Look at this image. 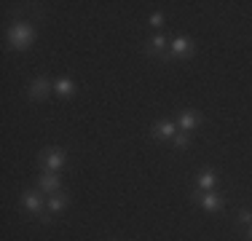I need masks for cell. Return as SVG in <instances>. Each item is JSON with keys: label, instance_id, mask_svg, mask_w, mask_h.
Returning <instances> with one entry per match:
<instances>
[{"label": "cell", "instance_id": "obj_1", "mask_svg": "<svg viewBox=\"0 0 252 241\" xmlns=\"http://www.w3.org/2000/svg\"><path fill=\"white\" fill-rule=\"evenodd\" d=\"M32 37H35V32H32L30 24H14L8 30V40L14 48H27L32 43Z\"/></svg>", "mask_w": 252, "mask_h": 241}, {"label": "cell", "instance_id": "obj_2", "mask_svg": "<svg viewBox=\"0 0 252 241\" xmlns=\"http://www.w3.org/2000/svg\"><path fill=\"white\" fill-rule=\"evenodd\" d=\"M40 161L48 171H59L64 166V150H43Z\"/></svg>", "mask_w": 252, "mask_h": 241}, {"label": "cell", "instance_id": "obj_3", "mask_svg": "<svg viewBox=\"0 0 252 241\" xmlns=\"http://www.w3.org/2000/svg\"><path fill=\"white\" fill-rule=\"evenodd\" d=\"M38 185H40V190H46V193H54V190H59V177H57V171H46V174H40L38 177Z\"/></svg>", "mask_w": 252, "mask_h": 241}, {"label": "cell", "instance_id": "obj_4", "mask_svg": "<svg viewBox=\"0 0 252 241\" xmlns=\"http://www.w3.org/2000/svg\"><path fill=\"white\" fill-rule=\"evenodd\" d=\"M51 91V83H48L46 78H38V80H32V86H30V96L32 99H43V96Z\"/></svg>", "mask_w": 252, "mask_h": 241}, {"label": "cell", "instance_id": "obj_5", "mask_svg": "<svg viewBox=\"0 0 252 241\" xmlns=\"http://www.w3.org/2000/svg\"><path fill=\"white\" fill-rule=\"evenodd\" d=\"M172 54H174V56H191L193 54L191 40H188V37H177V40L172 43Z\"/></svg>", "mask_w": 252, "mask_h": 241}, {"label": "cell", "instance_id": "obj_6", "mask_svg": "<svg viewBox=\"0 0 252 241\" xmlns=\"http://www.w3.org/2000/svg\"><path fill=\"white\" fill-rule=\"evenodd\" d=\"M153 137H155V139H169V137H174V123H172V121H161V123H155Z\"/></svg>", "mask_w": 252, "mask_h": 241}, {"label": "cell", "instance_id": "obj_7", "mask_svg": "<svg viewBox=\"0 0 252 241\" xmlns=\"http://www.w3.org/2000/svg\"><path fill=\"white\" fill-rule=\"evenodd\" d=\"M21 204H24V209L27 212H40V206H43V201L40 198H38V193H24V196H21Z\"/></svg>", "mask_w": 252, "mask_h": 241}, {"label": "cell", "instance_id": "obj_8", "mask_svg": "<svg viewBox=\"0 0 252 241\" xmlns=\"http://www.w3.org/2000/svg\"><path fill=\"white\" fill-rule=\"evenodd\" d=\"M164 48H166V37H164V35H155L153 43H150V48H148V54H155V56H164V59H166L169 54H166Z\"/></svg>", "mask_w": 252, "mask_h": 241}, {"label": "cell", "instance_id": "obj_9", "mask_svg": "<svg viewBox=\"0 0 252 241\" xmlns=\"http://www.w3.org/2000/svg\"><path fill=\"white\" fill-rule=\"evenodd\" d=\"M198 121H201V118H198V115H196V112H193V110H185V112H182V115H180V126L185 129V131H191V129H196V126H198Z\"/></svg>", "mask_w": 252, "mask_h": 241}, {"label": "cell", "instance_id": "obj_10", "mask_svg": "<svg viewBox=\"0 0 252 241\" xmlns=\"http://www.w3.org/2000/svg\"><path fill=\"white\" fill-rule=\"evenodd\" d=\"M201 206L209 209V212H214V209L223 206V201H220V196H214V193H204V196H201Z\"/></svg>", "mask_w": 252, "mask_h": 241}, {"label": "cell", "instance_id": "obj_11", "mask_svg": "<svg viewBox=\"0 0 252 241\" xmlns=\"http://www.w3.org/2000/svg\"><path fill=\"white\" fill-rule=\"evenodd\" d=\"M73 89H75L73 80H67V78H59L57 83H54V91H57L59 96H70V94H73Z\"/></svg>", "mask_w": 252, "mask_h": 241}, {"label": "cell", "instance_id": "obj_12", "mask_svg": "<svg viewBox=\"0 0 252 241\" xmlns=\"http://www.w3.org/2000/svg\"><path fill=\"white\" fill-rule=\"evenodd\" d=\"M64 206H67V196H62V193H59V196H54L51 201H48V209H51V212H62Z\"/></svg>", "mask_w": 252, "mask_h": 241}, {"label": "cell", "instance_id": "obj_13", "mask_svg": "<svg viewBox=\"0 0 252 241\" xmlns=\"http://www.w3.org/2000/svg\"><path fill=\"white\" fill-rule=\"evenodd\" d=\"M214 171H201V177H198V182H201V187H212L214 185Z\"/></svg>", "mask_w": 252, "mask_h": 241}, {"label": "cell", "instance_id": "obj_14", "mask_svg": "<svg viewBox=\"0 0 252 241\" xmlns=\"http://www.w3.org/2000/svg\"><path fill=\"white\" fill-rule=\"evenodd\" d=\"M239 220H241L244 225H252V214L247 212V209H244V212H239Z\"/></svg>", "mask_w": 252, "mask_h": 241}, {"label": "cell", "instance_id": "obj_15", "mask_svg": "<svg viewBox=\"0 0 252 241\" xmlns=\"http://www.w3.org/2000/svg\"><path fill=\"white\" fill-rule=\"evenodd\" d=\"M174 145H177V148H185V145H188V137H185V134H177V137H174Z\"/></svg>", "mask_w": 252, "mask_h": 241}, {"label": "cell", "instance_id": "obj_16", "mask_svg": "<svg viewBox=\"0 0 252 241\" xmlns=\"http://www.w3.org/2000/svg\"><path fill=\"white\" fill-rule=\"evenodd\" d=\"M161 21H164V16H161V14H153V16H150V24H153V27H158Z\"/></svg>", "mask_w": 252, "mask_h": 241}, {"label": "cell", "instance_id": "obj_17", "mask_svg": "<svg viewBox=\"0 0 252 241\" xmlns=\"http://www.w3.org/2000/svg\"><path fill=\"white\" fill-rule=\"evenodd\" d=\"M250 239H252V225H250Z\"/></svg>", "mask_w": 252, "mask_h": 241}]
</instances>
